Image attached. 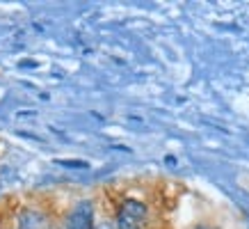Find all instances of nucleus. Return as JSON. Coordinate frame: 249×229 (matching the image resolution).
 <instances>
[{"label":"nucleus","instance_id":"nucleus-1","mask_svg":"<svg viewBox=\"0 0 249 229\" xmlns=\"http://www.w3.org/2000/svg\"><path fill=\"white\" fill-rule=\"evenodd\" d=\"M146 218V206L142 202L128 199L124 202L117 218V229H142V220Z\"/></svg>","mask_w":249,"mask_h":229},{"label":"nucleus","instance_id":"nucleus-2","mask_svg":"<svg viewBox=\"0 0 249 229\" xmlns=\"http://www.w3.org/2000/svg\"><path fill=\"white\" fill-rule=\"evenodd\" d=\"M69 229H94V209L91 202H80L69 215Z\"/></svg>","mask_w":249,"mask_h":229},{"label":"nucleus","instance_id":"nucleus-3","mask_svg":"<svg viewBox=\"0 0 249 229\" xmlns=\"http://www.w3.org/2000/svg\"><path fill=\"white\" fill-rule=\"evenodd\" d=\"M18 229H51V225H48L44 213L28 209V211H23L21 218H18Z\"/></svg>","mask_w":249,"mask_h":229},{"label":"nucleus","instance_id":"nucleus-4","mask_svg":"<svg viewBox=\"0 0 249 229\" xmlns=\"http://www.w3.org/2000/svg\"><path fill=\"white\" fill-rule=\"evenodd\" d=\"M60 165H64V168H87L85 163H78V160H57Z\"/></svg>","mask_w":249,"mask_h":229},{"label":"nucleus","instance_id":"nucleus-5","mask_svg":"<svg viewBox=\"0 0 249 229\" xmlns=\"http://www.w3.org/2000/svg\"><path fill=\"white\" fill-rule=\"evenodd\" d=\"M96 229H114L112 225H110V222H101V225H98Z\"/></svg>","mask_w":249,"mask_h":229},{"label":"nucleus","instance_id":"nucleus-6","mask_svg":"<svg viewBox=\"0 0 249 229\" xmlns=\"http://www.w3.org/2000/svg\"><path fill=\"white\" fill-rule=\"evenodd\" d=\"M196 229H211V227H196Z\"/></svg>","mask_w":249,"mask_h":229}]
</instances>
